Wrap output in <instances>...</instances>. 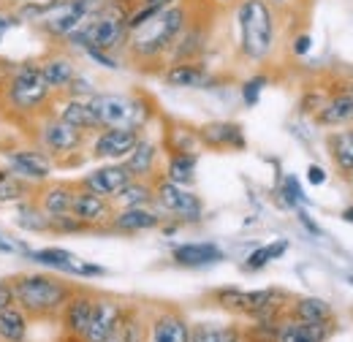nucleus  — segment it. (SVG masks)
<instances>
[{"instance_id": "obj_45", "label": "nucleus", "mask_w": 353, "mask_h": 342, "mask_svg": "<svg viewBox=\"0 0 353 342\" xmlns=\"http://www.w3.org/2000/svg\"><path fill=\"white\" fill-rule=\"evenodd\" d=\"M266 3H269L274 11H280V14H288V11H294V8H296L302 0H266Z\"/></svg>"}, {"instance_id": "obj_41", "label": "nucleus", "mask_w": 353, "mask_h": 342, "mask_svg": "<svg viewBox=\"0 0 353 342\" xmlns=\"http://www.w3.org/2000/svg\"><path fill=\"white\" fill-rule=\"evenodd\" d=\"M280 196H285V201H288L291 207H299V204L305 201V193H302V188H299V182H296V177H285V179H283V188H280Z\"/></svg>"}, {"instance_id": "obj_38", "label": "nucleus", "mask_w": 353, "mask_h": 342, "mask_svg": "<svg viewBox=\"0 0 353 342\" xmlns=\"http://www.w3.org/2000/svg\"><path fill=\"white\" fill-rule=\"evenodd\" d=\"M285 250H288V242H285V239H277V242L261 245V248H256L250 256L245 258V269H248V272H261V269L269 266L272 261H277L280 256H285Z\"/></svg>"}, {"instance_id": "obj_48", "label": "nucleus", "mask_w": 353, "mask_h": 342, "mask_svg": "<svg viewBox=\"0 0 353 342\" xmlns=\"http://www.w3.org/2000/svg\"><path fill=\"white\" fill-rule=\"evenodd\" d=\"M172 3H176V0H141L139 6H150V8H166V6H172Z\"/></svg>"}, {"instance_id": "obj_44", "label": "nucleus", "mask_w": 353, "mask_h": 342, "mask_svg": "<svg viewBox=\"0 0 353 342\" xmlns=\"http://www.w3.org/2000/svg\"><path fill=\"white\" fill-rule=\"evenodd\" d=\"M310 43H312L310 33H296V36H294V54H307Z\"/></svg>"}, {"instance_id": "obj_47", "label": "nucleus", "mask_w": 353, "mask_h": 342, "mask_svg": "<svg viewBox=\"0 0 353 342\" xmlns=\"http://www.w3.org/2000/svg\"><path fill=\"white\" fill-rule=\"evenodd\" d=\"M307 179H310V185H323V182H326V171L312 163L307 169Z\"/></svg>"}, {"instance_id": "obj_13", "label": "nucleus", "mask_w": 353, "mask_h": 342, "mask_svg": "<svg viewBox=\"0 0 353 342\" xmlns=\"http://www.w3.org/2000/svg\"><path fill=\"white\" fill-rule=\"evenodd\" d=\"M210 46V19L204 11L190 14V22L185 25V30L179 33L176 43L169 52V63H182V60H201L207 54Z\"/></svg>"}, {"instance_id": "obj_27", "label": "nucleus", "mask_w": 353, "mask_h": 342, "mask_svg": "<svg viewBox=\"0 0 353 342\" xmlns=\"http://www.w3.org/2000/svg\"><path fill=\"white\" fill-rule=\"evenodd\" d=\"M150 342H190V326L179 312L166 310V312L152 318Z\"/></svg>"}, {"instance_id": "obj_51", "label": "nucleus", "mask_w": 353, "mask_h": 342, "mask_svg": "<svg viewBox=\"0 0 353 342\" xmlns=\"http://www.w3.org/2000/svg\"><path fill=\"white\" fill-rule=\"evenodd\" d=\"M123 3H128V6H139L141 0H123Z\"/></svg>"}, {"instance_id": "obj_7", "label": "nucleus", "mask_w": 353, "mask_h": 342, "mask_svg": "<svg viewBox=\"0 0 353 342\" xmlns=\"http://www.w3.org/2000/svg\"><path fill=\"white\" fill-rule=\"evenodd\" d=\"M33 128H36V144L54 161V166L57 163L68 166V163H79L82 161L79 152L85 150L90 136H85L82 130L71 128L68 123H63L52 109H46L39 117H33Z\"/></svg>"}, {"instance_id": "obj_39", "label": "nucleus", "mask_w": 353, "mask_h": 342, "mask_svg": "<svg viewBox=\"0 0 353 342\" xmlns=\"http://www.w3.org/2000/svg\"><path fill=\"white\" fill-rule=\"evenodd\" d=\"M266 85H269V77H266V74H256V77H250V79L242 85V101H245V106H256Z\"/></svg>"}, {"instance_id": "obj_3", "label": "nucleus", "mask_w": 353, "mask_h": 342, "mask_svg": "<svg viewBox=\"0 0 353 342\" xmlns=\"http://www.w3.org/2000/svg\"><path fill=\"white\" fill-rule=\"evenodd\" d=\"M236 49L248 63H266L277 46V11L266 0L234 3Z\"/></svg>"}, {"instance_id": "obj_50", "label": "nucleus", "mask_w": 353, "mask_h": 342, "mask_svg": "<svg viewBox=\"0 0 353 342\" xmlns=\"http://www.w3.org/2000/svg\"><path fill=\"white\" fill-rule=\"evenodd\" d=\"M343 220H348V223H353V207H348V210H343Z\"/></svg>"}, {"instance_id": "obj_2", "label": "nucleus", "mask_w": 353, "mask_h": 342, "mask_svg": "<svg viewBox=\"0 0 353 342\" xmlns=\"http://www.w3.org/2000/svg\"><path fill=\"white\" fill-rule=\"evenodd\" d=\"M131 8L123 0H101V6L90 14L88 19L63 39V49H68L71 54H82L85 49H101L109 54H120L128 43V19H131Z\"/></svg>"}, {"instance_id": "obj_15", "label": "nucleus", "mask_w": 353, "mask_h": 342, "mask_svg": "<svg viewBox=\"0 0 353 342\" xmlns=\"http://www.w3.org/2000/svg\"><path fill=\"white\" fill-rule=\"evenodd\" d=\"M161 79L169 87H179V90H207V87L218 85L215 74L201 60L166 63V68L161 71Z\"/></svg>"}, {"instance_id": "obj_4", "label": "nucleus", "mask_w": 353, "mask_h": 342, "mask_svg": "<svg viewBox=\"0 0 353 342\" xmlns=\"http://www.w3.org/2000/svg\"><path fill=\"white\" fill-rule=\"evenodd\" d=\"M8 283L14 291V304L22 307L33 321L60 315L65 301L77 291L60 274H49V272H19Z\"/></svg>"}, {"instance_id": "obj_33", "label": "nucleus", "mask_w": 353, "mask_h": 342, "mask_svg": "<svg viewBox=\"0 0 353 342\" xmlns=\"http://www.w3.org/2000/svg\"><path fill=\"white\" fill-rule=\"evenodd\" d=\"M114 210L123 207H152V179H131L112 199Z\"/></svg>"}, {"instance_id": "obj_26", "label": "nucleus", "mask_w": 353, "mask_h": 342, "mask_svg": "<svg viewBox=\"0 0 353 342\" xmlns=\"http://www.w3.org/2000/svg\"><path fill=\"white\" fill-rule=\"evenodd\" d=\"M172 258L179 266H188V269H199V266H212V263H221L225 253L215 242H188V245H176L172 250Z\"/></svg>"}, {"instance_id": "obj_12", "label": "nucleus", "mask_w": 353, "mask_h": 342, "mask_svg": "<svg viewBox=\"0 0 353 342\" xmlns=\"http://www.w3.org/2000/svg\"><path fill=\"white\" fill-rule=\"evenodd\" d=\"M141 139V130L136 128H101L90 136V155L95 161L120 163L128 158L136 141Z\"/></svg>"}, {"instance_id": "obj_30", "label": "nucleus", "mask_w": 353, "mask_h": 342, "mask_svg": "<svg viewBox=\"0 0 353 342\" xmlns=\"http://www.w3.org/2000/svg\"><path fill=\"white\" fill-rule=\"evenodd\" d=\"M30 332V318L22 307L8 304L0 310V342H25Z\"/></svg>"}, {"instance_id": "obj_34", "label": "nucleus", "mask_w": 353, "mask_h": 342, "mask_svg": "<svg viewBox=\"0 0 353 342\" xmlns=\"http://www.w3.org/2000/svg\"><path fill=\"white\" fill-rule=\"evenodd\" d=\"M291 318L307 323H332V304L318 296H302L291 304Z\"/></svg>"}, {"instance_id": "obj_21", "label": "nucleus", "mask_w": 353, "mask_h": 342, "mask_svg": "<svg viewBox=\"0 0 353 342\" xmlns=\"http://www.w3.org/2000/svg\"><path fill=\"white\" fill-rule=\"evenodd\" d=\"M125 307L112 296H95V307H92V318H90L88 332L82 334L85 342H103L117 326V321L123 318Z\"/></svg>"}, {"instance_id": "obj_22", "label": "nucleus", "mask_w": 353, "mask_h": 342, "mask_svg": "<svg viewBox=\"0 0 353 342\" xmlns=\"http://www.w3.org/2000/svg\"><path fill=\"white\" fill-rule=\"evenodd\" d=\"M63 123H68L71 128L82 130L85 136H92L95 130H101L92 109H90V101L85 98H71V95H54V109H52Z\"/></svg>"}, {"instance_id": "obj_42", "label": "nucleus", "mask_w": 353, "mask_h": 342, "mask_svg": "<svg viewBox=\"0 0 353 342\" xmlns=\"http://www.w3.org/2000/svg\"><path fill=\"white\" fill-rule=\"evenodd\" d=\"M82 54H85V57H90L92 63L103 66V68H112V71H117V68H120V60H117V54H109V52H101V49H85Z\"/></svg>"}, {"instance_id": "obj_6", "label": "nucleus", "mask_w": 353, "mask_h": 342, "mask_svg": "<svg viewBox=\"0 0 353 342\" xmlns=\"http://www.w3.org/2000/svg\"><path fill=\"white\" fill-rule=\"evenodd\" d=\"M54 92L46 87L39 60H25L19 63L3 87V101L8 106L11 114H22V117H39L41 112L49 109Z\"/></svg>"}, {"instance_id": "obj_31", "label": "nucleus", "mask_w": 353, "mask_h": 342, "mask_svg": "<svg viewBox=\"0 0 353 342\" xmlns=\"http://www.w3.org/2000/svg\"><path fill=\"white\" fill-rule=\"evenodd\" d=\"M33 196H36V185L19 179L6 166H0V207H11V204L17 207L22 201H30Z\"/></svg>"}, {"instance_id": "obj_11", "label": "nucleus", "mask_w": 353, "mask_h": 342, "mask_svg": "<svg viewBox=\"0 0 353 342\" xmlns=\"http://www.w3.org/2000/svg\"><path fill=\"white\" fill-rule=\"evenodd\" d=\"M25 256L30 258L33 263L52 269L57 274H71V277H103L106 269L103 266H95L88 263L79 256H74L71 250L65 248H39V250H25Z\"/></svg>"}, {"instance_id": "obj_52", "label": "nucleus", "mask_w": 353, "mask_h": 342, "mask_svg": "<svg viewBox=\"0 0 353 342\" xmlns=\"http://www.w3.org/2000/svg\"><path fill=\"white\" fill-rule=\"evenodd\" d=\"M8 3H14V6H17V3H25V0H8Z\"/></svg>"}, {"instance_id": "obj_36", "label": "nucleus", "mask_w": 353, "mask_h": 342, "mask_svg": "<svg viewBox=\"0 0 353 342\" xmlns=\"http://www.w3.org/2000/svg\"><path fill=\"white\" fill-rule=\"evenodd\" d=\"M190 342H242V332L236 326L196 323L190 329Z\"/></svg>"}, {"instance_id": "obj_43", "label": "nucleus", "mask_w": 353, "mask_h": 342, "mask_svg": "<svg viewBox=\"0 0 353 342\" xmlns=\"http://www.w3.org/2000/svg\"><path fill=\"white\" fill-rule=\"evenodd\" d=\"M17 25H22V22L17 19L14 8H11V11H8V8H0V41H3V36H6L11 28H17Z\"/></svg>"}, {"instance_id": "obj_28", "label": "nucleus", "mask_w": 353, "mask_h": 342, "mask_svg": "<svg viewBox=\"0 0 353 342\" xmlns=\"http://www.w3.org/2000/svg\"><path fill=\"white\" fill-rule=\"evenodd\" d=\"M332 326L329 323H307V321H285L277 326V342H326Z\"/></svg>"}, {"instance_id": "obj_24", "label": "nucleus", "mask_w": 353, "mask_h": 342, "mask_svg": "<svg viewBox=\"0 0 353 342\" xmlns=\"http://www.w3.org/2000/svg\"><path fill=\"white\" fill-rule=\"evenodd\" d=\"M315 123L326 125V128H337V125H351L353 123V87L337 90L329 101H323V106L315 112Z\"/></svg>"}, {"instance_id": "obj_32", "label": "nucleus", "mask_w": 353, "mask_h": 342, "mask_svg": "<svg viewBox=\"0 0 353 342\" xmlns=\"http://www.w3.org/2000/svg\"><path fill=\"white\" fill-rule=\"evenodd\" d=\"M196 166H199V155L196 152H169L163 177L169 182H174V185L188 188L196 179Z\"/></svg>"}, {"instance_id": "obj_9", "label": "nucleus", "mask_w": 353, "mask_h": 342, "mask_svg": "<svg viewBox=\"0 0 353 342\" xmlns=\"http://www.w3.org/2000/svg\"><path fill=\"white\" fill-rule=\"evenodd\" d=\"M152 204L158 212L174 217L176 223H201V217H204L201 199L193 190L169 182L166 177L152 179Z\"/></svg>"}, {"instance_id": "obj_46", "label": "nucleus", "mask_w": 353, "mask_h": 342, "mask_svg": "<svg viewBox=\"0 0 353 342\" xmlns=\"http://www.w3.org/2000/svg\"><path fill=\"white\" fill-rule=\"evenodd\" d=\"M14 304V291H11V283L8 280H0V310Z\"/></svg>"}, {"instance_id": "obj_49", "label": "nucleus", "mask_w": 353, "mask_h": 342, "mask_svg": "<svg viewBox=\"0 0 353 342\" xmlns=\"http://www.w3.org/2000/svg\"><path fill=\"white\" fill-rule=\"evenodd\" d=\"M299 220H302V223L307 225V228H310V231H312V234H321V228H318V225H315V223L310 220V214L305 212V210H299Z\"/></svg>"}, {"instance_id": "obj_1", "label": "nucleus", "mask_w": 353, "mask_h": 342, "mask_svg": "<svg viewBox=\"0 0 353 342\" xmlns=\"http://www.w3.org/2000/svg\"><path fill=\"white\" fill-rule=\"evenodd\" d=\"M196 3L193 0H176L172 6L161 8L155 17H150L141 28H136L128 33L125 43V57L133 66H158V63H169V52L176 43L179 33L185 30V25L190 22Z\"/></svg>"}, {"instance_id": "obj_8", "label": "nucleus", "mask_w": 353, "mask_h": 342, "mask_svg": "<svg viewBox=\"0 0 353 342\" xmlns=\"http://www.w3.org/2000/svg\"><path fill=\"white\" fill-rule=\"evenodd\" d=\"M212 299H215L218 307L228 310V312L248 315V318H256V321H274V315L288 301V294L280 291V288H259V291L218 288L212 294Z\"/></svg>"}, {"instance_id": "obj_29", "label": "nucleus", "mask_w": 353, "mask_h": 342, "mask_svg": "<svg viewBox=\"0 0 353 342\" xmlns=\"http://www.w3.org/2000/svg\"><path fill=\"white\" fill-rule=\"evenodd\" d=\"M326 150L329 158L334 163V169L343 177H351L353 171V128L348 130H334L326 136Z\"/></svg>"}, {"instance_id": "obj_40", "label": "nucleus", "mask_w": 353, "mask_h": 342, "mask_svg": "<svg viewBox=\"0 0 353 342\" xmlns=\"http://www.w3.org/2000/svg\"><path fill=\"white\" fill-rule=\"evenodd\" d=\"M98 90H95V85H92V79H88L85 74H77L74 79H71V85L65 87V92L63 95H71V98H92Z\"/></svg>"}, {"instance_id": "obj_5", "label": "nucleus", "mask_w": 353, "mask_h": 342, "mask_svg": "<svg viewBox=\"0 0 353 342\" xmlns=\"http://www.w3.org/2000/svg\"><path fill=\"white\" fill-rule=\"evenodd\" d=\"M88 101L101 128L144 130L155 117V103L141 92H95Z\"/></svg>"}, {"instance_id": "obj_35", "label": "nucleus", "mask_w": 353, "mask_h": 342, "mask_svg": "<svg viewBox=\"0 0 353 342\" xmlns=\"http://www.w3.org/2000/svg\"><path fill=\"white\" fill-rule=\"evenodd\" d=\"M14 223H17L19 228H25V231H33V234H52V220L36 207L33 199L17 204V217H14Z\"/></svg>"}, {"instance_id": "obj_20", "label": "nucleus", "mask_w": 353, "mask_h": 342, "mask_svg": "<svg viewBox=\"0 0 353 342\" xmlns=\"http://www.w3.org/2000/svg\"><path fill=\"white\" fill-rule=\"evenodd\" d=\"M196 136H199V144H204L210 150H245L248 147L242 125L231 123V120L207 123V125L196 128Z\"/></svg>"}, {"instance_id": "obj_19", "label": "nucleus", "mask_w": 353, "mask_h": 342, "mask_svg": "<svg viewBox=\"0 0 353 342\" xmlns=\"http://www.w3.org/2000/svg\"><path fill=\"white\" fill-rule=\"evenodd\" d=\"M163 220L166 217L152 207H123V210H114L112 220H109V228L117 234H141V231L161 228Z\"/></svg>"}, {"instance_id": "obj_53", "label": "nucleus", "mask_w": 353, "mask_h": 342, "mask_svg": "<svg viewBox=\"0 0 353 342\" xmlns=\"http://www.w3.org/2000/svg\"><path fill=\"white\" fill-rule=\"evenodd\" d=\"M348 179H351V188H353V171H351V177H348Z\"/></svg>"}, {"instance_id": "obj_25", "label": "nucleus", "mask_w": 353, "mask_h": 342, "mask_svg": "<svg viewBox=\"0 0 353 342\" xmlns=\"http://www.w3.org/2000/svg\"><path fill=\"white\" fill-rule=\"evenodd\" d=\"M158 161H161V147L141 136L123 163H125V169L131 171L133 179H155Z\"/></svg>"}, {"instance_id": "obj_23", "label": "nucleus", "mask_w": 353, "mask_h": 342, "mask_svg": "<svg viewBox=\"0 0 353 342\" xmlns=\"http://www.w3.org/2000/svg\"><path fill=\"white\" fill-rule=\"evenodd\" d=\"M92 307H95V296L90 291H74L71 299L65 301V307L60 310V321L65 334H85L92 318Z\"/></svg>"}, {"instance_id": "obj_17", "label": "nucleus", "mask_w": 353, "mask_h": 342, "mask_svg": "<svg viewBox=\"0 0 353 342\" xmlns=\"http://www.w3.org/2000/svg\"><path fill=\"white\" fill-rule=\"evenodd\" d=\"M131 171L125 169V163L120 161V163H103V166H98V169L88 171L79 182H77V188H85L90 193H98V196H103V199H114L117 193H120V188L125 185V182H131Z\"/></svg>"}, {"instance_id": "obj_37", "label": "nucleus", "mask_w": 353, "mask_h": 342, "mask_svg": "<svg viewBox=\"0 0 353 342\" xmlns=\"http://www.w3.org/2000/svg\"><path fill=\"white\" fill-rule=\"evenodd\" d=\"M141 340H144V326H141L139 315L125 307V312H123V318L117 321L114 332L103 342H141Z\"/></svg>"}, {"instance_id": "obj_18", "label": "nucleus", "mask_w": 353, "mask_h": 342, "mask_svg": "<svg viewBox=\"0 0 353 342\" xmlns=\"http://www.w3.org/2000/svg\"><path fill=\"white\" fill-rule=\"evenodd\" d=\"M74 193H77V185L74 182H44L36 188V207L52 220V217H63V214H71V204H74Z\"/></svg>"}, {"instance_id": "obj_10", "label": "nucleus", "mask_w": 353, "mask_h": 342, "mask_svg": "<svg viewBox=\"0 0 353 342\" xmlns=\"http://www.w3.org/2000/svg\"><path fill=\"white\" fill-rule=\"evenodd\" d=\"M0 163L30 185H44L54 174V161L39 144H8L0 147Z\"/></svg>"}, {"instance_id": "obj_14", "label": "nucleus", "mask_w": 353, "mask_h": 342, "mask_svg": "<svg viewBox=\"0 0 353 342\" xmlns=\"http://www.w3.org/2000/svg\"><path fill=\"white\" fill-rule=\"evenodd\" d=\"M39 68H41V77H44L46 87L54 92V95H63L65 87L71 85V79L79 74L77 68V57L57 46V49H49L44 57H39Z\"/></svg>"}, {"instance_id": "obj_16", "label": "nucleus", "mask_w": 353, "mask_h": 342, "mask_svg": "<svg viewBox=\"0 0 353 342\" xmlns=\"http://www.w3.org/2000/svg\"><path fill=\"white\" fill-rule=\"evenodd\" d=\"M71 214H74L88 231H92V228L109 225V220H112V214H114V204H112V199H103V196L90 193L85 188H77L74 204H71Z\"/></svg>"}]
</instances>
